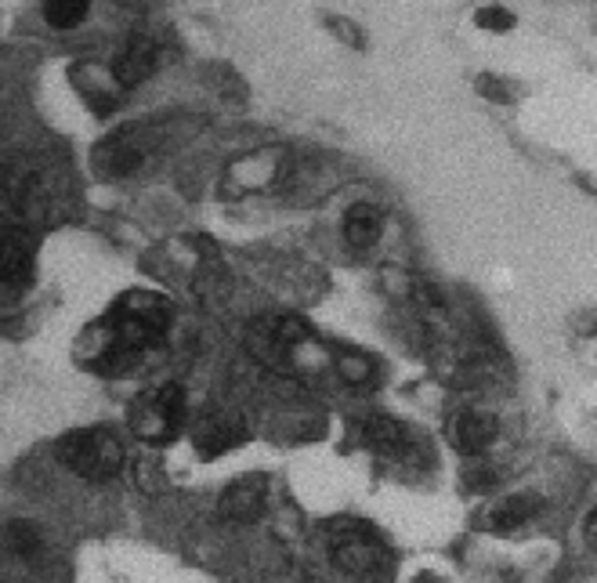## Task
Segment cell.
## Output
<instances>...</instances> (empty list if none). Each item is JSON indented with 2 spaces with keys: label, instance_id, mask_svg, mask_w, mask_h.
<instances>
[{
  "label": "cell",
  "instance_id": "cell-1",
  "mask_svg": "<svg viewBox=\"0 0 597 583\" xmlns=\"http://www.w3.org/2000/svg\"><path fill=\"white\" fill-rule=\"evenodd\" d=\"M170 330V305L156 290H128L120 301L109 308V319L102 322V352L98 363L117 366L120 359H131L139 352L156 349Z\"/></svg>",
  "mask_w": 597,
  "mask_h": 583
},
{
  "label": "cell",
  "instance_id": "cell-2",
  "mask_svg": "<svg viewBox=\"0 0 597 583\" xmlns=\"http://www.w3.org/2000/svg\"><path fill=\"white\" fill-rule=\"evenodd\" d=\"M58 461L87 482H106L123 468V442L113 428H80L55 446Z\"/></svg>",
  "mask_w": 597,
  "mask_h": 583
},
{
  "label": "cell",
  "instance_id": "cell-3",
  "mask_svg": "<svg viewBox=\"0 0 597 583\" xmlns=\"http://www.w3.org/2000/svg\"><path fill=\"white\" fill-rule=\"evenodd\" d=\"M185 425V388L181 384H159L148 395H142L131 414L134 436L145 442H170Z\"/></svg>",
  "mask_w": 597,
  "mask_h": 583
},
{
  "label": "cell",
  "instance_id": "cell-4",
  "mask_svg": "<svg viewBox=\"0 0 597 583\" xmlns=\"http://www.w3.org/2000/svg\"><path fill=\"white\" fill-rule=\"evenodd\" d=\"M330 558L347 576H369L380 565V543L366 522L344 518L330 526Z\"/></svg>",
  "mask_w": 597,
  "mask_h": 583
},
{
  "label": "cell",
  "instance_id": "cell-5",
  "mask_svg": "<svg viewBox=\"0 0 597 583\" xmlns=\"http://www.w3.org/2000/svg\"><path fill=\"white\" fill-rule=\"evenodd\" d=\"M36 272V246L26 229H0V294L19 297L33 283Z\"/></svg>",
  "mask_w": 597,
  "mask_h": 583
},
{
  "label": "cell",
  "instance_id": "cell-6",
  "mask_svg": "<svg viewBox=\"0 0 597 583\" xmlns=\"http://www.w3.org/2000/svg\"><path fill=\"white\" fill-rule=\"evenodd\" d=\"M159 66V47L153 36L145 33H134L128 44H123V52L117 55L113 62V77L120 88H139V84H145L148 77L156 73Z\"/></svg>",
  "mask_w": 597,
  "mask_h": 583
},
{
  "label": "cell",
  "instance_id": "cell-7",
  "mask_svg": "<svg viewBox=\"0 0 597 583\" xmlns=\"http://www.w3.org/2000/svg\"><path fill=\"white\" fill-rule=\"evenodd\" d=\"M221 518L235 526H251L265 515V479L257 475H246V479H235L232 486L221 493Z\"/></svg>",
  "mask_w": 597,
  "mask_h": 583
},
{
  "label": "cell",
  "instance_id": "cell-8",
  "mask_svg": "<svg viewBox=\"0 0 597 583\" xmlns=\"http://www.w3.org/2000/svg\"><path fill=\"white\" fill-rule=\"evenodd\" d=\"M0 204L15 210H33L41 204V182L22 160H4L0 164Z\"/></svg>",
  "mask_w": 597,
  "mask_h": 583
},
{
  "label": "cell",
  "instance_id": "cell-9",
  "mask_svg": "<svg viewBox=\"0 0 597 583\" xmlns=\"http://www.w3.org/2000/svg\"><path fill=\"white\" fill-rule=\"evenodd\" d=\"M500 436V420L493 414H482V409H467L464 417L456 420V446L460 453H485Z\"/></svg>",
  "mask_w": 597,
  "mask_h": 583
},
{
  "label": "cell",
  "instance_id": "cell-10",
  "mask_svg": "<svg viewBox=\"0 0 597 583\" xmlns=\"http://www.w3.org/2000/svg\"><path fill=\"white\" fill-rule=\"evenodd\" d=\"M380 229H384V218L380 210L373 204H355L347 207L344 215V240L347 246H355V251H366V246H373L380 240Z\"/></svg>",
  "mask_w": 597,
  "mask_h": 583
},
{
  "label": "cell",
  "instance_id": "cell-11",
  "mask_svg": "<svg viewBox=\"0 0 597 583\" xmlns=\"http://www.w3.org/2000/svg\"><path fill=\"white\" fill-rule=\"evenodd\" d=\"M240 439H243V425H240V417H232V414H210L196 431L199 450L210 453V457L229 450V446H235Z\"/></svg>",
  "mask_w": 597,
  "mask_h": 583
},
{
  "label": "cell",
  "instance_id": "cell-12",
  "mask_svg": "<svg viewBox=\"0 0 597 583\" xmlns=\"http://www.w3.org/2000/svg\"><path fill=\"white\" fill-rule=\"evenodd\" d=\"M366 442L384 457H402L409 450V431L398 425L395 417L377 414V417L366 420Z\"/></svg>",
  "mask_w": 597,
  "mask_h": 583
},
{
  "label": "cell",
  "instance_id": "cell-13",
  "mask_svg": "<svg viewBox=\"0 0 597 583\" xmlns=\"http://www.w3.org/2000/svg\"><path fill=\"white\" fill-rule=\"evenodd\" d=\"M44 540H41V529L33 522H4L0 526V551L8 558H19V562H33L41 554Z\"/></svg>",
  "mask_w": 597,
  "mask_h": 583
},
{
  "label": "cell",
  "instance_id": "cell-14",
  "mask_svg": "<svg viewBox=\"0 0 597 583\" xmlns=\"http://www.w3.org/2000/svg\"><path fill=\"white\" fill-rule=\"evenodd\" d=\"M540 507H543V501L537 493H521V496H511V501H504L500 507H496V512L489 515V522L496 529H518V526H526L529 518H537Z\"/></svg>",
  "mask_w": 597,
  "mask_h": 583
},
{
  "label": "cell",
  "instance_id": "cell-15",
  "mask_svg": "<svg viewBox=\"0 0 597 583\" xmlns=\"http://www.w3.org/2000/svg\"><path fill=\"white\" fill-rule=\"evenodd\" d=\"M91 11V0H44V19L52 30H77Z\"/></svg>",
  "mask_w": 597,
  "mask_h": 583
},
{
  "label": "cell",
  "instance_id": "cell-16",
  "mask_svg": "<svg viewBox=\"0 0 597 583\" xmlns=\"http://www.w3.org/2000/svg\"><path fill=\"white\" fill-rule=\"evenodd\" d=\"M475 22L482 30H489V33H511L515 30V11H507V8H482L478 15H475Z\"/></svg>",
  "mask_w": 597,
  "mask_h": 583
},
{
  "label": "cell",
  "instance_id": "cell-17",
  "mask_svg": "<svg viewBox=\"0 0 597 583\" xmlns=\"http://www.w3.org/2000/svg\"><path fill=\"white\" fill-rule=\"evenodd\" d=\"M583 532H587V540H590V543H597V507L587 515V522H583Z\"/></svg>",
  "mask_w": 597,
  "mask_h": 583
}]
</instances>
